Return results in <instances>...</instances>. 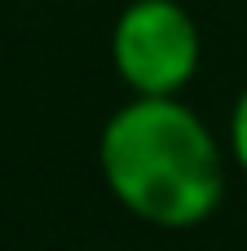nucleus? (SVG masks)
Returning a JSON list of instances; mask_svg holds the SVG:
<instances>
[{"label": "nucleus", "instance_id": "1", "mask_svg": "<svg viewBox=\"0 0 247 251\" xmlns=\"http://www.w3.org/2000/svg\"><path fill=\"white\" fill-rule=\"evenodd\" d=\"M225 141L181 97H133L102 124L97 172L110 199L155 229H199L225 203Z\"/></svg>", "mask_w": 247, "mask_h": 251}, {"label": "nucleus", "instance_id": "2", "mask_svg": "<svg viewBox=\"0 0 247 251\" xmlns=\"http://www.w3.org/2000/svg\"><path fill=\"white\" fill-rule=\"evenodd\" d=\"M106 49L133 97H181L203 62L199 22L181 0H128L110 22Z\"/></svg>", "mask_w": 247, "mask_h": 251}, {"label": "nucleus", "instance_id": "3", "mask_svg": "<svg viewBox=\"0 0 247 251\" xmlns=\"http://www.w3.org/2000/svg\"><path fill=\"white\" fill-rule=\"evenodd\" d=\"M225 150H230L234 168L247 172V84L239 88V97L230 106V119H225Z\"/></svg>", "mask_w": 247, "mask_h": 251}]
</instances>
